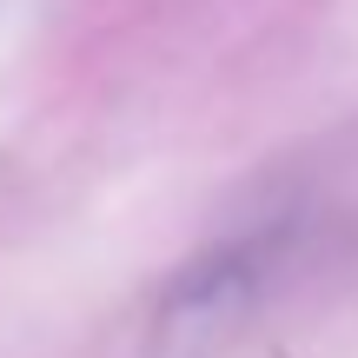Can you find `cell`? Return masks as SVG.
<instances>
[{"instance_id": "6da1fadb", "label": "cell", "mask_w": 358, "mask_h": 358, "mask_svg": "<svg viewBox=\"0 0 358 358\" xmlns=\"http://www.w3.org/2000/svg\"><path fill=\"white\" fill-rule=\"evenodd\" d=\"M292 259H299L292 226H259L199 245L146 292L140 332H133L140 358H232L272 319L285 279H292Z\"/></svg>"}]
</instances>
